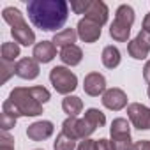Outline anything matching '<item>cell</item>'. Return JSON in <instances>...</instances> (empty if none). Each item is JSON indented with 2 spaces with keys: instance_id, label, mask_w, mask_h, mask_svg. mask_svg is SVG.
<instances>
[{
  "instance_id": "6da1fadb",
  "label": "cell",
  "mask_w": 150,
  "mask_h": 150,
  "mask_svg": "<svg viewBox=\"0 0 150 150\" xmlns=\"http://www.w3.org/2000/svg\"><path fill=\"white\" fill-rule=\"evenodd\" d=\"M27 13L34 27L53 32L64 27L69 18V4L65 0H32L27 4Z\"/></svg>"
},
{
  "instance_id": "7a4b0ae2",
  "label": "cell",
  "mask_w": 150,
  "mask_h": 150,
  "mask_svg": "<svg viewBox=\"0 0 150 150\" xmlns=\"http://www.w3.org/2000/svg\"><path fill=\"white\" fill-rule=\"evenodd\" d=\"M2 18H4L6 23L11 25V34L14 37V42L21 44V46H30V44L35 42V34L28 27V23L25 21V18L20 13V9H16V7H6L2 11Z\"/></svg>"
},
{
  "instance_id": "3957f363",
  "label": "cell",
  "mask_w": 150,
  "mask_h": 150,
  "mask_svg": "<svg viewBox=\"0 0 150 150\" xmlns=\"http://www.w3.org/2000/svg\"><path fill=\"white\" fill-rule=\"evenodd\" d=\"M9 101L18 108L21 117H37L42 113V104L37 101L32 88H25V87L13 88L9 94Z\"/></svg>"
},
{
  "instance_id": "277c9868",
  "label": "cell",
  "mask_w": 150,
  "mask_h": 150,
  "mask_svg": "<svg viewBox=\"0 0 150 150\" xmlns=\"http://www.w3.org/2000/svg\"><path fill=\"white\" fill-rule=\"evenodd\" d=\"M134 23V9L127 4H122L117 13H115V20L110 25V35L113 37V41L117 42H129V35H131V27Z\"/></svg>"
},
{
  "instance_id": "5b68a950",
  "label": "cell",
  "mask_w": 150,
  "mask_h": 150,
  "mask_svg": "<svg viewBox=\"0 0 150 150\" xmlns=\"http://www.w3.org/2000/svg\"><path fill=\"white\" fill-rule=\"evenodd\" d=\"M50 81H51L53 88L62 96H69L78 87L76 74H74L71 69L64 67V65H57V67H53L50 71Z\"/></svg>"
},
{
  "instance_id": "8992f818",
  "label": "cell",
  "mask_w": 150,
  "mask_h": 150,
  "mask_svg": "<svg viewBox=\"0 0 150 150\" xmlns=\"http://www.w3.org/2000/svg\"><path fill=\"white\" fill-rule=\"evenodd\" d=\"M111 134V143L115 150H131L132 148V139H131V125L127 118H115L110 127Z\"/></svg>"
},
{
  "instance_id": "52a82bcc",
  "label": "cell",
  "mask_w": 150,
  "mask_h": 150,
  "mask_svg": "<svg viewBox=\"0 0 150 150\" xmlns=\"http://www.w3.org/2000/svg\"><path fill=\"white\" fill-rule=\"evenodd\" d=\"M96 131V127L87 120V118H78V117H67L62 124V132L67 134L72 139H87L90 134Z\"/></svg>"
},
{
  "instance_id": "ba28073f",
  "label": "cell",
  "mask_w": 150,
  "mask_h": 150,
  "mask_svg": "<svg viewBox=\"0 0 150 150\" xmlns=\"http://www.w3.org/2000/svg\"><path fill=\"white\" fill-rule=\"evenodd\" d=\"M127 117L136 129H139V131L150 129V108H146L145 104L131 103L127 106Z\"/></svg>"
},
{
  "instance_id": "9c48e42d",
  "label": "cell",
  "mask_w": 150,
  "mask_h": 150,
  "mask_svg": "<svg viewBox=\"0 0 150 150\" xmlns=\"http://www.w3.org/2000/svg\"><path fill=\"white\" fill-rule=\"evenodd\" d=\"M127 51L134 60H145L150 53V32L139 30V34L132 41H129Z\"/></svg>"
},
{
  "instance_id": "30bf717a",
  "label": "cell",
  "mask_w": 150,
  "mask_h": 150,
  "mask_svg": "<svg viewBox=\"0 0 150 150\" xmlns=\"http://www.w3.org/2000/svg\"><path fill=\"white\" fill-rule=\"evenodd\" d=\"M103 106L111 111H120L127 106V94L122 88H108L103 94Z\"/></svg>"
},
{
  "instance_id": "8fae6325",
  "label": "cell",
  "mask_w": 150,
  "mask_h": 150,
  "mask_svg": "<svg viewBox=\"0 0 150 150\" xmlns=\"http://www.w3.org/2000/svg\"><path fill=\"white\" fill-rule=\"evenodd\" d=\"M76 32H78V37L83 41V42H88V44H92V42H96L99 37H101V25H97V23H94V21H90V20H87V18H81L80 21H78V28H76Z\"/></svg>"
},
{
  "instance_id": "7c38bea8",
  "label": "cell",
  "mask_w": 150,
  "mask_h": 150,
  "mask_svg": "<svg viewBox=\"0 0 150 150\" xmlns=\"http://www.w3.org/2000/svg\"><path fill=\"white\" fill-rule=\"evenodd\" d=\"M83 90L92 97L103 96L106 92V78L101 72H88L83 81Z\"/></svg>"
},
{
  "instance_id": "4fadbf2b",
  "label": "cell",
  "mask_w": 150,
  "mask_h": 150,
  "mask_svg": "<svg viewBox=\"0 0 150 150\" xmlns=\"http://www.w3.org/2000/svg\"><path fill=\"white\" fill-rule=\"evenodd\" d=\"M55 131V125L53 122L50 120H39V122H34L27 127V136L32 139V141H44L48 139Z\"/></svg>"
},
{
  "instance_id": "5bb4252c",
  "label": "cell",
  "mask_w": 150,
  "mask_h": 150,
  "mask_svg": "<svg viewBox=\"0 0 150 150\" xmlns=\"http://www.w3.org/2000/svg\"><path fill=\"white\" fill-rule=\"evenodd\" d=\"M16 76H20L21 80H35L39 76V62L35 58H21L16 62Z\"/></svg>"
},
{
  "instance_id": "9a60e30c",
  "label": "cell",
  "mask_w": 150,
  "mask_h": 150,
  "mask_svg": "<svg viewBox=\"0 0 150 150\" xmlns=\"http://www.w3.org/2000/svg\"><path fill=\"white\" fill-rule=\"evenodd\" d=\"M108 14H110L108 6L104 2H101V0H90V6H88V9L85 13V18L103 27L108 21Z\"/></svg>"
},
{
  "instance_id": "2e32d148",
  "label": "cell",
  "mask_w": 150,
  "mask_h": 150,
  "mask_svg": "<svg viewBox=\"0 0 150 150\" xmlns=\"http://www.w3.org/2000/svg\"><path fill=\"white\" fill-rule=\"evenodd\" d=\"M57 57V46L51 41H41L34 46L32 58H35L39 64H48Z\"/></svg>"
},
{
  "instance_id": "e0dca14e",
  "label": "cell",
  "mask_w": 150,
  "mask_h": 150,
  "mask_svg": "<svg viewBox=\"0 0 150 150\" xmlns=\"http://www.w3.org/2000/svg\"><path fill=\"white\" fill-rule=\"evenodd\" d=\"M83 58V51L80 46L76 44H72V46H67V48H62L60 50V60L69 65V67H74V65H78Z\"/></svg>"
},
{
  "instance_id": "ac0fdd59",
  "label": "cell",
  "mask_w": 150,
  "mask_h": 150,
  "mask_svg": "<svg viewBox=\"0 0 150 150\" xmlns=\"http://www.w3.org/2000/svg\"><path fill=\"white\" fill-rule=\"evenodd\" d=\"M78 39V32L74 28H64L60 32H57L51 39V42L57 46V48H67V46H72Z\"/></svg>"
},
{
  "instance_id": "d6986e66",
  "label": "cell",
  "mask_w": 150,
  "mask_h": 150,
  "mask_svg": "<svg viewBox=\"0 0 150 150\" xmlns=\"http://www.w3.org/2000/svg\"><path fill=\"white\" fill-rule=\"evenodd\" d=\"M101 60H103V65H104L106 69H115V67H118V65H120V60H122L118 48L113 46V44L106 46V48L103 50Z\"/></svg>"
},
{
  "instance_id": "ffe728a7",
  "label": "cell",
  "mask_w": 150,
  "mask_h": 150,
  "mask_svg": "<svg viewBox=\"0 0 150 150\" xmlns=\"http://www.w3.org/2000/svg\"><path fill=\"white\" fill-rule=\"evenodd\" d=\"M62 110L67 117H78L83 110V101L78 96H65L62 101Z\"/></svg>"
},
{
  "instance_id": "44dd1931",
  "label": "cell",
  "mask_w": 150,
  "mask_h": 150,
  "mask_svg": "<svg viewBox=\"0 0 150 150\" xmlns=\"http://www.w3.org/2000/svg\"><path fill=\"white\" fill-rule=\"evenodd\" d=\"M0 55H2V62L14 64V60L20 57V44L18 42H4L2 50H0Z\"/></svg>"
},
{
  "instance_id": "7402d4cb",
  "label": "cell",
  "mask_w": 150,
  "mask_h": 150,
  "mask_svg": "<svg viewBox=\"0 0 150 150\" xmlns=\"http://www.w3.org/2000/svg\"><path fill=\"white\" fill-rule=\"evenodd\" d=\"M83 118H87L96 129L97 127H103L104 124H106V115L101 111V110H97V108H88L87 111H85V117Z\"/></svg>"
},
{
  "instance_id": "603a6c76",
  "label": "cell",
  "mask_w": 150,
  "mask_h": 150,
  "mask_svg": "<svg viewBox=\"0 0 150 150\" xmlns=\"http://www.w3.org/2000/svg\"><path fill=\"white\" fill-rule=\"evenodd\" d=\"M76 148H78V146H76V139L69 138V136L64 134V132H60V134L57 136L55 143H53V150H76Z\"/></svg>"
},
{
  "instance_id": "cb8c5ba5",
  "label": "cell",
  "mask_w": 150,
  "mask_h": 150,
  "mask_svg": "<svg viewBox=\"0 0 150 150\" xmlns=\"http://www.w3.org/2000/svg\"><path fill=\"white\" fill-rule=\"evenodd\" d=\"M16 117H13L11 113H6V111H2V117H0V127H2V131H9V129H13L14 125H16Z\"/></svg>"
},
{
  "instance_id": "d4e9b609",
  "label": "cell",
  "mask_w": 150,
  "mask_h": 150,
  "mask_svg": "<svg viewBox=\"0 0 150 150\" xmlns=\"http://www.w3.org/2000/svg\"><path fill=\"white\" fill-rule=\"evenodd\" d=\"M30 88H32L34 96L37 97V101H39L41 104H44V103H48V101H50L51 94H50V90H48L46 87H30Z\"/></svg>"
},
{
  "instance_id": "484cf974",
  "label": "cell",
  "mask_w": 150,
  "mask_h": 150,
  "mask_svg": "<svg viewBox=\"0 0 150 150\" xmlns=\"http://www.w3.org/2000/svg\"><path fill=\"white\" fill-rule=\"evenodd\" d=\"M88 6H90V0H72L71 2V9L76 14H85Z\"/></svg>"
},
{
  "instance_id": "4316f807",
  "label": "cell",
  "mask_w": 150,
  "mask_h": 150,
  "mask_svg": "<svg viewBox=\"0 0 150 150\" xmlns=\"http://www.w3.org/2000/svg\"><path fill=\"white\" fill-rule=\"evenodd\" d=\"M0 150H14V139L6 131L0 134Z\"/></svg>"
},
{
  "instance_id": "83f0119b",
  "label": "cell",
  "mask_w": 150,
  "mask_h": 150,
  "mask_svg": "<svg viewBox=\"0 0 150 150\" xmlns=\"http://www.w3.org/2000/svg\"><path fill=\"white\" fill-rule=\"evenodd\" d=\"M16 69V64H9V62H2V71H4V76H2V81L6 83L9 78H11V74H16L14 72Z\"/></svg>"
},
{
  "instance_id": "f1b7e54d",
  "label": "cell",
  "mask_w": 150,
  "mask_h": 150,
  "mask_svg": "<svg viewBox=\"0 0 150 150\" xmlns=\"http://www.w3.org/2000/svg\"><path fill=\"white\" fill-rule=\"evenodd\" d=\"M76 150H97V139H90V138L81 139Z\"/></svg>"
},
{
  "instance_id": "f546056e",
  "label": "cell",
  "mask_w": 150,
  "mask_h": 150,
  "mask_svg": "<svg viewBox=\"0 0 150 150\" xmlns=\"http://www.w3.org/2000/svg\"><path fill=\"white\" fill-rule=\"evenodd\" d=\"M97 150H115L111 139H106V138H101L97 139Z\"/></svg>"
},
{
  "instance_id": "4dcf8cb0",
  "label": "cell",
  "mask_w": 150,
  "mask_h": 150,
  "mask_svg": "<svg viewBox=\"0 0 150 150\" xmlns=\"http://www.w3.org/2000/svg\"><path fill=\"white\" fill-rule=\"evenodd\" d=\"M131 150H150V139H139V141L132 143Z\"/></svg>"
},
{
  "instance_id": "1f68e13d",
  "label": "cell",
  "mask_w": 150,
  "mask_h": 150,
  "mask_svg": "<svg viewBox=\"0 0 150 150\" xmlns=\"http://www.w3.org/2000/svg\"><path fill=\"white\" fill-rule=\"evenodd\" d=\"M143 78H145V81L150 85V60L145 64V67H143Z\"/></svg>"
},
{
  "instance_id": "d6a6232c",
  "label": "cell",
  "mask_w": 150,
  "mask_h": 150,
  "mask_svg": "<svg viewBox=\"0 0 150 150\" xmlns=\"http://www.w3.org/2000/svg\"><path fill=\"white\" fill-rule=\"evenodd\" d=\"M141 30H146V32H150V13L145 16V20H143V28Z\"/></svg>"
},
{
  "instance_id": "836d02e7",
  "label": "cell",
  "mask_w": 150,
  "mask_h": 150,
  "mask_svg": "<svg viewBox=\"0 0 150 150\" xmlns=\"http://www.w3.org/2000/svg\"><path fill=\"white\" fill-rule=\"evenodd\" d=\"M146 94H148V99H150V85H148V90H146Z\"/></svg>"
},
{
  "instance_id": "e575fe53",
  "label": "cell",
  "mask_w": 150,
  "mask_h": 150,
  "mask_svg": "<svg viewBox=\"0 0 150 150\" xmlns=\"http://www.w3.org/2000/svg\"><path fill=\"white\" fill-rule=\"evenodd\" d=\"M35 150H42V148H35Z\"/></svg>"
}]
</instances>
